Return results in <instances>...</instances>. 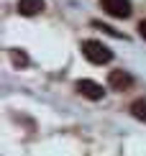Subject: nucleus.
Returning a JSON list of instances; mask_svg holds the SVG:
<instances>
[{
    "label": "nucleus",
    "instance_id": "f257e3e1",
    "mask_svg": "<svg viewBox=\"0 0 146 156\" xmlns=\"http://www.w3.org/2000/svg\"><path fill=\"white\" fill-rule=\"evenodd\" d=\"M82 54H85V59L92 62V64H108L113 59V51L105 46L103 41H95V38L82 41Z\"/></svg>",
    "mask_w": 146,
    "mask_h": 156
},
{
    "label": "nucleus",
    "instance_id": "f03ea898",
    "mask_svg": "<svg viewBox=\"0 0 146 156\" xmlns=\"http://www.w3.org/2000/svg\"><path fill=\"white\" fill-rule=\"evenodd\" d=\"M100 8L113 18H128L131 16V0H100Z\"/></svg>",
    "mask_w": 146,
    "mask_h": 156
},
{
    "label": "nucleus",
    "instance_id": "7ed1b4c3",
    "mask_svg": "<svg viewBox=\"0 0 146 156\" xmlns=\"http://www.w3.org/2000/svg\"><path fill=\"white\" fill-rule=\"evenodd\" d=\"M75 90H77V92L82 95V97H87V100H100V97H103V92H105L100 84H97V82H92V80H77Z\"/></svg>",
    "mask_w": 146,
    "mask_h": 156
},
{
    "label": "nucleus",
    "instance_id": "20e7f679",
    "mask_svg": "<svg viewBox=\"0 0 146 156\" xmlns=\"http://www.w3.org/2000/svg\"><path fill=\"white\" fill-rule=\"evenodd\" d=\"M131 74L128 72H123V69H113V72L108 74V84L113 90H118V92H123V90H128L131 87Z\"/></svg>",
    "mask_w": 146,
    "mask_h": 156
},
{
    "label": "nucleus",
    "instance_id": "39448f33",
    "mask_svg": "<svg viewBox=\"0 0 146 156\" xmlns=\"http://www.w3.org/2000/svg\"><path fill=\"white\" fill-rule=\"evenodd\" d=\"M46 8L44 0H18V13L21 16H36Z\"/></svg>",
    "mask_w": 146,
    "mask_h": 156
},
{
    "label": "nucleus",
    "instance_id": "423d86ee",
    "mask_svg": "<svg viewBox=\"0 0 146 156\" xmlns=\"http://www.w3.org/2000/svg\"><path fill=\"white\" fill-rule=\"evenodd\" d=\"M131 115L138 118V120H146V100L144 97H138V100L131 102Z\"/></svg>",
    "mask_w": 146,
    "mask_h": 156
},
{
    "label": "nucleus",
    "instance_id": "0eeeda50",
    "mask_svg": "<svg viewBox=\"0 0 146 156\" xmlns=\"http://www.w3.org/2000/svg\"><path fill=\"white\" fill-rule=\"evenodd\" d=\"M10 62L16 64V67H26V64H28V56H26L23 51H18V49H10Z\"/></svg>",
    "mask_w": 146,
    "mask_h": 156
},
{
    "label": "nucleus",
    "instance_id": "6e6552de",
    "mask_svg": "<svg viewBox=\"0 0 146 156\" xmlns=\"http://www.w3.org/2000/svg\"><path fill=\"white\" fill-rule=\"evenodd\" d=\"M138 34H141V38L146 41V21H141V23H138Z\"/></svg>",
    "mask_w": 146,
    "mask_h": 156
}]
</instances>
